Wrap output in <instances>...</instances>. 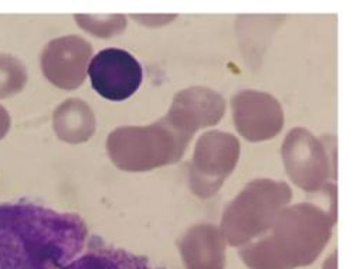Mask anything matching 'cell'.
Listing matches in <instances>:
<instances>
[{
    "label": "cell",
    "mask_w": 360,
    "mask_h": 269,
    "mask_svg": "<svg viewBox=\"0 0 360 269\" xmlns=\"http://www.w3.org/2000/svg\"><path fill=\"white\" fill-rule=\"evenodd\" d=\"M88 235L84 220L29 202L0 203V269H60Z\"/></svg>",
    "instance_id": "1"
},
{
    "label": "cell",
    "mask_w": 360,
    "mask_h": 269,
    "mask_svg": "<svg viewBox=\"0 0 360 269\" xmlns=\"http://www.w3.org/2000/svg\"><path fill=\"white\" fill-rule=\"evenodd\" d=\"M60 269H156L148 258L114 247H94Z\"/></svg>",
    "instance_id": "3"
},
{
    "label": "cell",
    "mask_w": 360,
    "mask_h": 269,
    "mask_svg": "<svg viewBox=\"0 0 360 269\" xmlns=\"http://www.w3.org/2000/svg\"><path fill=\"white\" fill-rule=\"evenodd\" d=\"M94 91L112 103L131 98L142 84L141 63L127 50L104 48L98 51L86 67Z\"/></svg>",
    "instance_id": "2"
}]
</instances>
